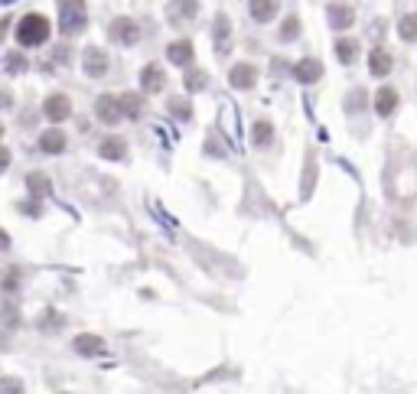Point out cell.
Returning <instances> with one entry per match:
<instances>
[{"label": "cell", "instance_id": "cell-26", "mask_svg": "<svg viewBox=\"0 0 417 394\" xmlns=\"http://www.w3.org/2000/svg\"><path fill=\"white\" fill-rule=\"evenodd\" d=\"M26 183H30L33 193H49V183L39 176V173H30V179H26Z\"/></svg>", "mask_w": 417, "mask_h": 394}, {"label": "cell", "instance_id": "cell-18", "mask_svg": "<svg viewBox=\"0 0 417 394\" xmlns=\"http://www.w3.org/2000/svg\"><path fill=\"white\" fill-rule=\"evenodd\" d=\"M369 65H371V75H388L391 72V55L385 53V49H375V53L369 55Z\"/></svg>", "mask_w": 417, "mask_h": 394}, {"label": "cell", "instance_id": "cell-10", "mask_svg": "<svg viewBox=\"0 0 417 394\" xmlns=\"http://www.w3.org/2000/svg\"><path fill=\"white\" fill-rule=\"evenodd\" d=\"M163 85H167V75H163L160 65H154V62L144 65V72H140V88H144L147 95H154V92H160Z\"/></svg>", "mask_w": 417, "mask_h": 394}, {"label": "cell", "instance_id": "cell-17", "mask_svg": "<svg viewBox=\"0 0 417 394\" xmlns=\"http://www.w3.org/2000/svg\"><path fill=\"white\" fill-rule=\"evenodd\" d=\"M124 150H127V144H124L121 137H108V140H101L98 154L105 156V160H124Z\"/></svg>", "mask_w": 417, "mask_h": 394}, {"label": "cell", "instance_id": "cell-31", "mask_svg": "<svg viewBox=\"0 0 417 394\" xmlns=\"http://www.w3.org/2000/svg\"><path fill=\"white\" fill-rule=\"evenodd\" d=\"M7 247H10V238H7V232L0 228V251H7Z\"/></svg>", "mask_w": 417, "mask_h": 394}, {"label": "cell", "instance_id": "cell-2", "mask_svg": "<svg viewBox=\"0 0 417 394\" xmlns=\"http://www.w3.org/2000/svg\"><path fill=\"white\" fill-rule=\"evenodd\" d=\"M62 33H65V36H72V33H82L85 30V14H82V7H78V4H62Z\"/></svg>", "mask_w": 417, "mask_h": 394}, {"label": "cell", "instance_id": "cell-5", "mask_svg": "<svg viewBox=\"0 0 417 394\" xmlns=\"http://www.w3.org/2000/svg\"><path fill=\"white\" fill-rule=\"evenodd\" d=\"M255 82H258V69L251 62H238L232 69V75H228V85L241 88V92H245V88H255Z\"/></svg>", "mask_w": 417, "mask_h": 394}, {"label": "cell", "instance_id": "cell-19", "mask_svg": "<svg viewBox=\"0 0 417 394\" xmlns=\"http://www.w3.org/2000/svg\"><path fill=\"white\" fill-rule=\"evenodd\" d=\"M356 55H359V43H356V39H339V43H336V59H339V62L352 65V62H356Z\"/></svg>", "mask_w": 417, "mask_h": 394}, {"label": "cell", "instance_id": "cell-3", "mask_svg": "<svg viewBox=\"0 0 417 394\" xmlns=\"http://www.w3.org/2000/svg\"><path fill=\"white\" fill-rule=\"evenodd\" d=\"M82 69H85L88 78H101L105 72H108V55L101 53L98 46H88L85 55H82Z\"/></svg>", "mask_w": 417, "mask_h": 394}, {"label": "cell", "instance_id": "cell-25", "mask_svg": "<svg viewBox=\"0 0 417 394\" xmlns=\"http://www.w3.org/2000/svg\"><path fill=\"white\" fill-rule=\"evenodd\" d=\"M297 33H300V23H297V16H287V23L280 26V36H284V39H297Z\"/></svg>", "mask_w": 417, "mask_h": 394}, {"label": "cell", "instance_id": "cell-30", "mask_svg": "<svg viewBox=\"0 0 417 394\" xmlns=\"http://www.w3.org/2000/svg\"><path fill=\"white\" fill-rule=\"evenodd\" d=\"M7 163H10V154H7V150H4V147H0V173L7 170Z\"/></svg>", "mask_w": 417, "mask_h": 394}, {"label": "cell", "instance_id": "cell-6", "mask_svg": "<svg viewBox=\"0 0 417 394\" xmlns=\"http://www.w3.org/2000/svg\"><path fill=\"white\" fill-rule=\"evenodd\" d=\"M196 0H170V7H167V16H170V23L179 26V23H189L196 16Z\"/></svg>", "mask_w": 417, "mask_h": 394}, {"label": "cell", "instance_id": "cell-4", "mask_svg": "<svg viewBox=\"0 0 417 394\" xmlns=\"http://www.w3.org/2000/svg\"><path fill=\"white\" fill-rule=\"evenodd\" d=\"M95 115H98L105 124H117V121H121L124 111H121V101H117V95H101V98L95 101Z\"/></svg>", "mask_w": 417, "mask_h": 394}, {"label": "cell", "instance_id": "cell-28", "mask_svg": "<svg viewBox=\"0 0 417 394\" xmlns=\"http://www.w3.org/2000/svg\"><path fill=\"white\" fill-rule=\"evenodd\" d=\"M20 388H23V385H20V378H4V381H0V394L20 391Z\"/></svg>", "mask_w": 417, "mask_h": 394}, {"label": "cell", "instance_id": "cell-9", "mask_svg": "<svg viewBox=\"0 0 417 394\" xmlns=\"http://www.w3.org/2000/svg\"><path fill=\"white\" fill-rule=\"evenodd\" d=\"M43 111H46L49 121H65V117L72 115V101L65 98V95H49L46 105H43Z\"/></svg>", "mask_w": 417, "mask_h": 394}, {"label": "cell", "instance_id": "cell-29", "mask_svg": "<svg viewBox=\"0 0 417 394\" xmlns=\"http://www.w3.org/2000/svg\"><path fill=\"white\" fill-rule=\"evenodd\" d=\"M186 85H189V88L196 92V88H202V85H206V75H189V82H186Z\"/></svg>", "mask_w": 417, "mask_h": 394}, {"label": "cell", "instance_id": "cell-24", "mask_svg": "<svg viewBox=\"0 0 417 394\" xmlns=\"http://www.w3.org/2000/svg\"><path fill=\"white\" fill-rule=\"evenodd\" d=\"M216 36H218V55H225V49H228V20L225 16H218Z\"/></svg>", "mask_w": 417, "mask_h": 394}, {"label": "cell", "instance_id": "cell-14", "mask_svg": "<svg viewBox=\"0 0 417 394\" xmlns=\"http://www.w3.org/2000/svg\"><path fill=\"white\" fill-rule=\"evenodd\" d=\"M75 352L78 356H101L105 352V339H98V336H78L75 339Z\"/></svg>", "mask_w": 417, "mask_h": 394}, {"label": "cell", "instance_id": "cell-15", "mask_svg": "<svg viewBox=\"0 0 417 394\" xmlns=\"http://www.w3.org/2000/svg\"><path fill=\"white\" fill-rule=\"evenodd\" d=\"M39 150H43V154H62V150H65V134L46 131L43 137H39Z\"/></svg>", "mask_w": 417, "mask_h": 394}, {"label": "cell", "instance_id": "cell-27", "mask_svg": "<svg viewBox=\"0 0 417 394\" xmlns=\"http://www.w3.org/2000/svg\"><path fill=\"white\" fill-rule=\"evenodd\" d=\"M170 111L176 117H189L193 115V108H189V101H170Z\"/></svg>", "mask_w": 417, "mask_h": 394}, {"label": "cell", "instance_id": "cell-7", "mask_svg": "<svg viewBox=\"0 0 417 394\" xmlns=\"http://www.w3.org/2000/svg\"><path fill=\"white\" fill-rule=\"evenodd\" d=\"M111 36H115L121 46H134L140 39V26L134 23V20H115V23H111Z\"/></svg>", "mask_w": 417, "mask_h": 394}, {"label": "cell", "instance_id": "cell-16", "mask_svg": "<svg viewBox=\"0 0 417 394\" xmlns=\"http://www.w3.org/2000/svg\"><path fill=\"white\" fill-rule=\"evenodd\" d=\"M394 108H398V92H394V88H381L379 98H375V111H379L381 117H391Z\"/></svg>", "mask_w": 417, "mask_h": 394}, {"label": "cell", "instance_id": "cell-12", "mask_svg": "<svg viewBox=\"0 0 417 394\" xmlns=\"http://www.w3.org/2000/svg\"><path fill=\"white\" fill-rule=\"evenodd\" d=\"M167 55H170L173 65H189L193 62V43L189 39H176V43L167 46Z\"/></svg>", "mask_w": 417, "mask_h": 394}, {"label": "cell", "instance_id": "cell-34", "mask_svg": "<svg viewBox=\"0 0 417 394\" xmlns=\"http://www.w3.org/2000/svg\"><path fill=\"white\" fill-rule=\"evenodd\" d=\"M0 4H14V0H0Z\"/></svg>", "mask_w": 417, "mask_h": 394}, {"label": "cell", "instance_id": "cell-8", "mask_svg": "<svg viewBox=\"0 0 417 394\" xmlns=\"http://www.w3.org/2000/svg\"><path fill=\"white\" fill-rule=\"evenodd\" d=\"M326 16H329L332 30H349V26L356 23V14H352V7H349V4H329Z\"/></svg>", "mask_w": 417, "mask_h": 394}, {"label": "cell", "instance_id": "cell-1", "mask_svg": "<svg viewBox=\"0 0 417 394\" xmlns=\"http://www.w3.org/2000/svg\"><path fill=\"white\" fill-rule=\"evenodd\" d=\"M49 39V20L43 14H26L16 26V43L20 46H43Z\"/></svg>", "mask_w": 417, "mask_h": 394}, {"label": "cell", "instance_id": "cell-33", "mask_svg": "<svg viewBox=\"0 0 417 394\" xmlns=\"http://www.w3.org/2000/svg\"><path fill=\"white\" fill-rule=\"evenodd\" d=\"M4 30H7V23H0V36H4Z\"/></svg>", "mask_w": 417, "mask_h": 394}, {"label": "cell", "instance_id": "cell-13", "mask_svg": "<svg viewBox=\"0 0 417 394\" xmlns=\"http://www.w3.org/2000/svg\"><path fill=\"white\" fill-rule=\"evenodd\" d=\"M251 16L258 23H270L278 16V0H251Z\"/></svg>", "mask_w": 417, "mask_h": 394}, {"label": "cell", "instance_id": "cell-11", "mask_svg": "<svg viewBox=\"0 0 417 394\" xmlns=\"http://www.w3.org/2000/svg\"><path fill=\"white\" fill-rule=\"evenodd\" d=\"M294 75L297 82H303V85H310V82H320V75H323V62L317 59H303L294 65Z\"/></svg>", "mask_w": 417, "mask_h": 394}, {"label": "cell", "instance_id": "cell-20", "mask_svg": "<svg viewBox=\"0 0 417 394\" xmlns=\"http://www.w3.org/2000/svg\"><path fill=\"white\" fill-rule=\"evenodd\" d=\"M117 101H121L124 117H137L140 111H144V101H140L137 95H117Z\"/></svg>", "mask_w": 417, "mask_h": 394}, {"label": "cell", "instance_id": "cell-32", "mask_svg": "<svg viewBox=\"0 0 417 394\" xmlns=\"http://www.w3.org/2000/svg\"><path fill=\"white\" fill-rule=\"evenodd\" d=\"M62 4H82V0H62Z\"/></svg>", "mask_w": 417, "mask_h": 394}, {"label": "cell", "instance_id": "cell-23", "mask_svg": "<svg viewBox=\"0 0 417 394\" xmlns=\"http://www.w3.org/2000/svg\"><path fill=\"white\" fill-rule=\"evenodd\" d=\"M4 69H7L10 75H20V72L26 69V59H23V55H20V53H10L7 59H4Z\"/></svg>", "mask_w": 417, "mask_h": 394}, {"label": "cell", "instance_id": "cell-21", "mask_svg": "<svg viewBox=\"0 0 417 394\" xmlns=\"http://www.w3.org/2000/svg\"><path fill=\"white\" fill-rule=\"evenodd\" d=\"M398 33H401L404 43H414V39H417V14H408V16H404L401 23H398Z\"/></svg>", "mask_w": 417, "mask_h": 394}, {"label": "cell", "instance_id": "cell-22", "mask_svg": "<svg viewBox=\"0 0 417 394\" xmlns=\"http://www.w3.org/2000/svg\"><path fill=\"white\" fill-rule=\"evenodd\" d=\"M270 134H274V131H270V124L268 121H258L255 131H251V140H255L258 147H268V144H270Z\"/></svg>", "mask_w": 417, "mask_h": 394}]
</instances>
